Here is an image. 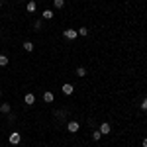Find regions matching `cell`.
Masks as SVG:
<instances>
[{"label":"cell","instance_id":"cell-1","mask_svg":"<svg viewBox=\"0 0 147 147\" xmlns=\"http://www.w3.org/2000/svg\"><path fill=\"white\" fill-rule=\"evenodd\" d=\"M8 141H10L12 145H18V143H20V141H22V136H20V134H18V131H12L10 136H8Z\"/></svg>","mask_w":147,"mask_h":147},{"label":"cell","instance_id":"cell-2","mask_svg":"<svg viewBox=\"0 0 147 147\" xmlns=\"http://www.w3.org/2000/svg\"><path fill=\"white\" fill-rule=\"evenodd\" d=\"M63 35H65L67 39H71V41H73V39H77L79 32H77V30H73V28H69V30H65V32H63Z\"/></svg>","mask_w":147,"mask_h":147},{"label":"cell","instance_id":"cell-3","mask_svg":"<svg viewBox=\"0 0 147 147\" xmlns=\"http://www.w3.org/2000/svg\"><path fill=\"white\" fill-rule=\"evenodd\" d=\"M67 129L71 131V134H77V131L80 129V124H79V122H69V124H67Z\"/></svg>","mask_w":147,"mask_h":147},{"label":"cell","instance_id":"cell-4","mask_svg":"<svg viewBox=\"0 0 147 147\" xmlns=\"http://www.w3.org/2000/svg\"><path fill=\"white\" fill-rule=\"evenodd\" d=\"M24 102H26V104H30V106H34V104H35V96H34V92H28V94L24 96Z\"/></svg>","mask_w":147,"mask_h":147},{"label":"cell","instance_id":"cell-5","mask_svg":"<svg viewBox=\"0 0 147 147\" xmlns=\"http://www.w3.org/2000/svg\"><path fill=\"white\" fill-rule=\"evenodd\" d=\"M53 16H55V12L49 10V8H45V10L41 12V18H43V20H53Z\"/></svg>","mask_w":147,"mask_h":147},{"label":"cell","instance_id":"cell-6","mask_svg":"<svg viewBox=\"0 0 147 147\" xmlns=\"http://www.w3.org/2000/svg\"><path fill=\"white\" fill-rule=\"evenodd\" d=\"M110 129H112V125L108 124V122H102V125H100V134H102V136L110 134Z\"/></svg>","mask_w":147,"mask_h":147},{"label":"cell","instance_id":"cell-7","mask_svg":"<svg viewBox=\"0 0 147 147\" xmlns=\"http://www.w3.org/2000/svg\"><path fill=\"white\" fill-rule=\"evenodd\" d=\"M73 92H75V88H73V84H63V94H65V96H71V94H73Z\"/></svg>","mask_w":147,"mask_h":147},{"label":"cell","instance_id":"cell-8","mask_svg":"<svg viewBox=\"0 0 147 147\" xmlns=\"http://www.w3.org/2000/svg\"><path fill=\"white\" fill-rule=\"evenodd\" d=\"M10 110H12V104H8V102L0 104V114H10Z\"/></svg>","mask_w":147,"mask_h":147},{"label":"cell","instance_id":"cell-9","mask_svg":"<svg viewBox=\"0 0 147 147\" xmlns=\"http://www.w3.org/2000/svg\"><path fill=\"white\" fill-rule=\"evenodd\" d=\"M43 100H45L47 104H51V102L55 100V96H53V92H49V90H45V92H43Z\"/></svg>","mask_w":147,"mask_h":147},{"label":"cell","instance_id":"cell-10","mask_svg":"<svg viewBox=\"0 0 147 147\" xmlns=\"http://www.w3.org/2000/svg\"><path fill=\"white\" fill-rule=\"evenodd\" d=\"M26 10H28V12H35V10H37V4H35L34 0H30V2L26 4Z\"/></svg>","mask_w":147,"mask_h":147},{"label":"cell","instance_id":"cell-11","mask_svg":"<svg viewBox=\"0 0 147 147\" xmlns=\"http://www.w3.org/2000/svg\"><path fill=\"white\" fill-rule=\"evenodd\" d=\"M24 49H26L28 53H32V51H34V43H32V41H24Z\"/></svg>","mask_w":147,"mask_h":147},{"label":"cell","instance_id":"cell-12","mask_svg":"<svg viewBox=\"0 0 147 147\" xmlns=\"http://www.w3.org/2000/svg\"><path fill=\"white\" fill-rule=\"evenodd\" d=\"M53 6H55L57 10H61V8L65 6V0H53Z\"/></svg>","mask_w":147,"mask_h":147},{"label":"cell","instance_id":"cell-13","mask_svg":"<svg viewBox=\"0 0 147 147\" xmlns=\"http://www.w3.org/2000/svg\"><path fill=\"white\" fill-rule=\"evenodd\" d=\"M77 77H86V69L79 67V69H77Z\"/></svg>","mask_w":147,"mask_h":147},{"label":"cell","instance_id":"cell-14","mask_svg":"<svg viewBox=\"0 0 147 147\" xmlns=\"http://www.w3.org/2000/svg\"><path fill=\"white\" fill-rule=\"evenodd\" d=\"M6 65H8V57L0 55V67H6Z\"/></svg>","mask_w":147,"mask_h":147},{"label":"cell","instance_id":"cell-15","mask_svg":"<svg viewBox=\"0 0 147 147\" xmlns=\"http://www.w3.org/2000/svg\"><path fill=\"white\" fill-rule=\"evenodd\" d=\"M92 139H94V141H98V139H102L100 129H98V131H92Z\"/></svg>","mask_w":147,"mask_h":147},{"label":"cell","instance_id":"cell-16","mask_svg":"<svg viewBox=\"0 0 147 147\" xmlns=\"http://www.w3.org/2000/svg\"><path fill=\"white\" fill-rule=\"evenodd\" d=\"M34 30H35V32L41 30V20H35V22H34Z\"/></svg>","mask_w":147,"mask_h":147},{"label":"cell","instance_id":"cell-17","mask_svg":"<svg viewBox=\"0 0 147 147\" xmlns=\"http://www.w3.org/2000/svg\"><path fill=\"white\" fill-rule=\"evenodd\" d=\"M77 32H79V35H82V37H84V35H88V30H86V28H79Z\"/></svg>","mask_w":147,"mask_h":147},{"label":"cell","instance_id":"cell-18","mask_svg":"<svg viewBox=\"0 0 147 147\" xmlns=\"http://www.w3.org/2000/svg\"><path fill=\"white\" fill-rule=\"evenodd\" d=\"M141 110H145V112H147V96L141 100Z\"/></svg>","mask_w":147,"mask_h":147},{"label":"cell","instance_id":"cell-19","mask_svg":"<svg viewBox=\"0 0 147 147\" xmlns=\"http://www.w3.org/2000/svg\"><path fill=\"white\" fill-rule=\"evenodd\" d=\"M141 147H147V137L143 139V141H141Z\"/></svg>","mask_w":147,"mask_h":147},{"label":"cell","instance_id":"cell-20","mask_svg":"<svg viewBox=\"0 0 147 147\" xmlns=\"http://www.w3.org/2000/svg\"><path fill=\"white\" fill-rule=\"evenodd\" d=\"M0 98H2V90H0Z\"/></svg>","mask_w":147,"mask_h":147}]
</instances>
